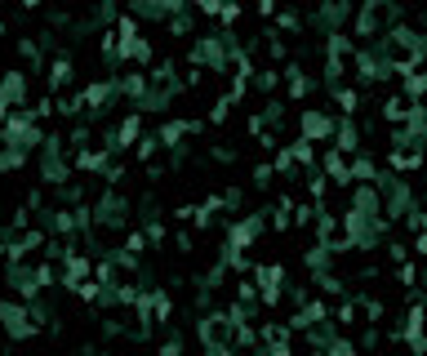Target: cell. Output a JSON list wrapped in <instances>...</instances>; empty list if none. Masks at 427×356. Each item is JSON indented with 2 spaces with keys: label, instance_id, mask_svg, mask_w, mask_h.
<instances>
[{
  "label": "cell",
  "instance_id": "6da1fadb",
  "mask_svg": "<svg viewBox=\"0 0 427 356\" xmlns=\"http://www.w3.org/2000/svg\"><path fill=\"white\" fill-rule=\"evenodd\" d=\"M316 138H334V120L325 112H303V143H316Z\"/></svg>",
  "mask_w": 427,
  "mask_h": 356
},
{
  "label": "cell",
  "instance_id": "7a4b0ae2",
  "mask_svg": "<svg viewBox=\"0 0 427 356\" xmlns=\"http://www.w3.org/2000/svg\"><path fill=\"white\" fill-rule=\"evenodd\" d=\"M138 129H143V116H125L116 129V147H133L138 143Z\"/></svg>",
  "mask_w": 427,
  "mask_h": 356
},
{
  "label": "cell",
  "instance_id": "3957f363",
  "mask_svg": "<svg viewBox=\"0 0 427 356\" xmlns=\"http://www.w3.org/2000/svg\"><path fill=\"white\" fill-rule=\"evenodd\" d=\"M67 76H71V63H67V58H58V63L50 67V85H54V90H63Z\"/></svg>",
  "mask_w": 427,
  "mask_h": 356
},
{
  "label": "cell",
  "instance_id": "277c9868",
  "mask_svg": "<svg viewBox=\"0 0 427 356\" xmlns=\"http://www.w3.org/2000/svg\"><path fill=\"white\" fill-rule=\"evenodd\" d=\"M161 356H182V339H169L165 348H161Z\"/></svg>",
  "mask_w": 427,
  "mask_h": 356
},
{
  "label": "cell",
  "instance_id": "5b68a950",
  "mask_svg": "<svg viewBox=\"0 0 427 356\" xmlns=\"http://www.w3.org/2000/svg\"><path fill=\"white\" fill-rule=\"evenodd\" d=\"M0 259H5V245H0Z\"/></svg>",
  "mask_w": 427,
  "mask_h": 356
}]
</instances>
